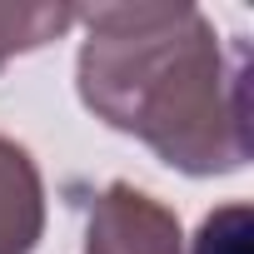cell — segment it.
<instances>
[{"mask_svg": "<svg viewBox=\"0 0 254 254\" xmlns=\"http://www.w3.org/2000/svg\"><path fill=\"white\" fill-rule=\"evenodd\" d=\"M75 85L95 120L145 140L170 170L209 180L249 160L244 45L214 35L194 5H90Z\"/></svg>", "mask_w": 254, "mask_h": 254, "instance_id": "6da1fadb", "label": "cell"}, {"mask_svg": "<svg viewBox=\"0 0 254 254\" xmlns=\"http://www.w3.org/2000/svg\"><path fill=\"white\" fill-rule=\"evenodd\" d=\"M85 254H185L180 219L135 185H110L90 204Z\"/></svg>", "mask_w": 254, "mask_h": 254, "instance_id": "7a4b0ae2", "label": "cell"}, {"mask_svg": "<svg viewBox=\"0 0 254 254\" xmlns=\"http://www.w3.org/2000/svg\"><path fill=\"white\" fill-rule=\"evenodd\" d=\"M45 234V180L25 145L0 135V254H35Z\"/></svg>", "mask_w": 254, "mask_h": 254, "instance_id": "3957f363", "label": "cell"}, {"mask_svg": "<svg viewBox=\"0 0 254 254\" xmlns=\"http://www.w3.org/2000/svg\"><path fill=\"white\" fill-rule=\"evenodd\" d=\"M70 25H75L70 5H0V70H5V60H15L25 50L60 40Z\"/></svg>", "mask_w": 254, "mask_h": 254, "instance_id": "277c9868", "label": "cell"}, {"mask_svg": "<svg viewBox=\"0 0 254 254\" xmlns=\"http://www.w3.org/2000/svg\"><path fill=\"white\" fill-rule=\"evenodd\" d=\"M194 254H249V204L214 209L194 234Z\"/></svg>", "mask_w": 254, "mask_h": 254, "instance_id": "5b68a950", "label": "cell"}]
</instances>
